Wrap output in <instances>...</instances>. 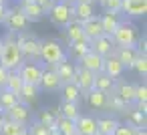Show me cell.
Wrapping results in <instances>:
<instances>
[{
	"label": "cell",
	"mask_w": 147,
	"mask_h": 135,
	"mask_svg": "<svg viewBox=\"0 0 147 135\" xmlns=\"http://www.w3.org/2000/svg\"><path fill=\"white\" fill-rule=\"evenodd\" d=\"M79 103H69V101H61V107H59V115L61 117H67V119H77L81 113H79Z\"/></svg>",
	"instance_id": "obj_33"
},
{
	"label": "cell",
	"mask_w": 147,
	"mask_h": 135,
	"mask_svg": "<svg viewBox=\"0 0 147 135\" xmlns=\"http://www.w3.org/2000/svg\"><path fill=\"white\" fill-rule=\"evenodd\" d=\"M73 83L81 89V95H87L91 89H93V83H95V73L83 69V67H77L75 69V77H73Z\"/></svg>",
	"instance_id": "obj_9"
},
{
	"label": "cell",
	"mask_w": 147,
	"mask_h": 135,
	"mask_svg": "<svg viewBox=\"0 0 147 135\" xmlns=\"http://www.w3.org/2000/svg\"><path fill=\"white\" fill-rule=\"evenodd\" d=\"M42 71H45V67L38 65V63H32V61L22 63V65L18 67V75L22 77V81H24V83H30V85H38V83H40Z\"/></svg>",
	"instance_id": "obj_7"
},
{
	"label": "cell",
	"mask_w": 147,
	"mask_h": 135,
	"mask_svg": "<svg viewBox=\"0 0 147 135\" xmlns=\"http://www.w3.org/2000/svg\"><path fill=\"white\" fill-rule=\"evenodd\" d=\"M4 115L8 119H12V121L20 123V125H28V121H30V107L18 101L14 107H10L8 111H4Z\"/></svg>",
	"instance_id": "obj_12"
},
{
	"label": "cell",
	"mask_w": 147,
	"mask_h": 135,
	"mask_svg": "<svg viewBox=\"0 0 147 135\" xmlns=\"http://www.w3.org/2000/svg\"><path fill=\"white\" fill-rule=\"evenodd\" d=\"M20 2H32V0H20Z\"/></svg>",
	"instance_id": "obj_53"
},
{
	"label": "cell",
	"mask_w": 147,
	"mask_h": 135,
	"mask_svg": "<svg viewBox=\"0 0 147 135\" xmlns=\"http://www.w3.org/2000/svg\"><path fill=\"white\" fill-rule=\"evenodd\" d=\"M95 2H99V4H101V6H103V2H105V0H95Z\"/></svg>",
	"instance_id": "obj_51"
},
{
	"label": "cell",
	"mask_w": 147,
	"mask_h": 135,
	"mask_svg": "<svg viewBox=\"0 0 147 135\" xmlns=\"http://www.w3.org/2000/svg\"><path fill=\"white\" fill-rule=\"evenodd\" d=\"M38 95H40V87L38 85H30V83H24L22 89L18 91V101L24 103V105H32L38 101Z\"/></svg>",
	"instance_id": "obj_20"
},
{
	"label": "cell",
	"mask_w": 147,
	"mask_h": 135,
	"mask_svg": "<svg viewBox=\"0 0 147 135\" xmlns=\"http://www.w3.org/2000/svg\"><path fill=\"white\" fill-rule=\"evenodd\" d=\"M147 101V87L145 83L135 85V103H145Z\"/></svg>",
	"instance_id": "obj_39"
},
{
	"label": "cell",
	"mask_w": 147,
	"mask_h": 135,
	"mask_svg": "<svg viewBox=\"0 0 147 135\" xmlns=\"http://www.w3.org/2000/svg\"><path fill=\"white\" fill-rule=\"evenodd\" d=\"M133 135H147V131H145V127H135V133Z\"/></svg>",
	"instance_id": "obj_46"
},
{
	"label": "cell",
	"mask_w": 147,
	"mask_h": 135,
	"mask_svg": "<svg viewBox=\"0 0 147 135\" xmlns=\"http://www.w3.org/2000/svg\"><path fill=\"white\" fill-rule=\"evenodd\" d=\"M85 97H87L89 107H93V109H105L107 107V93H103V91L91 89Z\"/></svg>",
	"instance_id": "obj_27"
},
{
	"label": "cell",
	"mask_w": 147,
	"mask_h": 135,
	"mask_svg": "<svg viewBox=\"0 0 147 135\" xmlns=\"http://www.w3.org/2000/svg\"><path fill=\"white\" fill-rule=\"evenodd\" d=\"M131 69H135V71H137V75L145 79V75H147V57H141V55H139V57L135 59V63H133V67H131Z\"/></svg>",
	"instance_id": "obj_38"
},
{
	"label": "cell",
	"mask_w": 147,
	"mask_h": 135,
	"mask_svg": "<svg viewBox=\"0 0 147 135\" xmlns=\"http://www.w3.org/2000/svg\"><path fill=\"white\" fill-rule=\"evenodd\" d=\"M4 24H6V28L12 30V32H22V30L28 28L30 20L22 14L20 6H18V8H8V14H6V18H4Z\"/></svg>",
	"instance_id": "obj_6"
},
{
	"label": "cell",
	"mask_w": 147,
	"mask_h": 135,
	"mask_svg": "<svg viewBox=\"0 0 147 135\" xmlns=\"http://www.w3.org/2000/svg\"><path fill=\"white\" fill-rule=\"evenodd\" d=\"M61 85H63V81L59 79V75L55 73V69H53V67H51V69H45V71H42V77H40V83H38L40 91L57 93V91L61 89Z\"/></svg>",
	"instance_id": "obj_10"
},
{
	"label": "cell",
	"mask_w": 147,
	"mask_h": 135,
	"mask_svg": "<svg viewBox=\"0 0 147 135\" xmlns=\"http://www.w3.org/2000/svg\"><path fill=\"white\" fill-rule=\"evenodd\" d=\"M51 135H61V133H59L57 129H51Z\"/></svg>",
	"instance_id": "obj_50"
},
{
	"label": "cell",
	"mask_w": 147,
	"mask_h": 135,
	"mask_svg": "<svg viewBox=\"0 0 147 135\" xmlns=\"http://www.w3.org/2000/svg\"><path fill=\"white\" fill-rule=\"evenodd\" d=\"M73 14H75V20L85 22L91 16H95V4L93 2H75L73 4Z\"/></svg>",
	"instance_id": "obj_22"
},
{
	"label": "cell",
	"mask_w": 147,
	"mask_h": 135,
	"mask_svg": "<svg viewBox=\"0 0 147 135\" xmlns=\"http://www.w3.org/2000/svg\"><path fill=\"white\" fill-rule=\"evenodd\" d=\"M57 111L55 109H42L40 113H38V123H42V125H47L49 129H57Z\"/></svg>",
	"instance_id": "obj_34"
},
{
	"label": "cell",
	"mask_w": 147,
	"mask_h": 135,
	"mask_svg": "<svg viewBox=\"0 0 147 135\" xmlns=\"http://www.w3.org/2000/svg\"><path fill=\"white\" fill-rule=\"evenodd\" d=\"M123 71H125V67L121 65V61L115 57V53H111L109 57H105V63H103V73L107 75V77H111V79H119L121 75H123Z\"/></svg>",
	"instance_id": "obj_16"
},
{
	"label": "cell",
	"mask_w": 147,
	"mask_h": 135,
	"mask_svg": "<svg viewBox=\"0 0 147 135\" xmlns=\"http://www.w3.org/2000/svg\"><path fill=\"white\" fill-rule=\"evenodd\" d=\"M75 4V2H73ZM73 4H69V2H65V0H55V4H53V8L47 12L49 14V18H51V22L55 24V26H59V28H65L71 20H75V14H73Z\"/></svg>",
	"instance_id": "obj_4"
},
{
	"label": "cell",
	"mask_w": 147,
	"mask_h": 135,
	"mask_svg": "<svg viewBox=\"0 0 147 135\" xmlns=\"http://www.w3.org/2000/svg\"><path fill=\"white\" fill-rule=\"evenodd\" d=\"M99 18H101L103 32H105V34H109V36L117 30V26H119V24H121V20H123L121 12H111V10H105V14H103V16H99Z\"/></svg>",
	"instance_id": "obj_17"
},
{
	"label": "cell",
	"mask_w": 147,
	"mask_h": 135,
	"mask_svg": "<svg viewBox=\"0 0 147 135\" xmlns=\"http://www.w3.org/2000/svg\"><path fill=\"white\" fill-rule=\"evenodd\" d=\"M0 4H6V0H0Z\"/></svg>",
	"instance_id": "obj_54"
},
{
	"label": "cell",
	"mask_w": 147,
	"mask_h": 135,
	"mask_svg": "<svg viewBox=\"0 0 147 135\" xmlns=\"http://www.w3.org/2000/svg\"><path fill=\"white\" fill-rule=\"evenodd\" d=\"M111 38H113L115 47H135L141 36H139V28H137L133 22L121 20V24H119L117 30L111 34Z\"/></svg>",
	"instance_id": "obj_2"
},
{
	"label": "cell",
	"mask_w": 147,
	"mask_h": 135,
	"mask_svg": "<svg viewBox=\"0 0 147 135\" xmlns=\"http://www.w3.org/2000/svg\"><path fill=\"white\" fill-rule=\"evenodd\" d=\"M63 59H67L65 47L57 41H42L40 43V61L47 63L49 67H55L57 63H61Z\"/></svg>",
	"instance_id": "obj_5"
},
{
	"label": "cell",
	"mask_w": 147,
	"mask_h": 135,
	"mask_svg": "<svg viewBox=\"0 0 147 135\" xmlns=\"http://www.w3.org/2000/svg\"><path fill=\"white\" fill-rule=\"evenodd\" d=\"M75 135H77V133H75Z\"/></svg>",
	"instance_id": "obj_58"
},
{
	"label": "cell",
	"mask_w": 147,
	"mask_h": 135,
	"mask_svg": "<svg viewBox=\"0 0 147 135\" xmlns=\"http://www.w3.org/2000/svg\"><path fill=\"white\" fill-rule=\"evenodd\" d=\"M119 121L115 117H101L97 119V133H103V135H113L115 129H117Z\"/></svg>",
	"instance_id": "obj_28"
},
{
	"label": "cell",
	"mask_w": 147,
	"mask_h": 135,
	"mask_svg": "<svg viewBox=\"0 0 147 135\" xmlns=\"http://www.w3.org/2000/svg\"><path fill=\"white\" fill-rule=\"evenodd\" d=\"M24 127H26V125H20V123H16V121L8 119V117L4 115L2 127H0V135H20Z\"/></svg>",
	"instance_id": "obj_30"
},
{
	"label": "cell",
	"mask_w": 147,
	"mask_h": 135,
	"mask_svg": "<svg viewBox=\"0 0 147 135\" xmlns=\"http://www.w3.org/2000/svg\"><path fill=\"white\" fill-rule=\"evenodd\" d=\"M53 69H55V73L59 75V79H61L63 83H71L73 77H75V69H77V65H75L73 61H69V59H63V61L57 63Z\"/></svg>",
	"instance_id": "obj_19"
},
{
	"label": "cell",
	"mask_w": 147,
	"mask_h": 135,
	"mask_svg": "<svg viewBox=\"0 0 147 135\" xmlns=\"http://www.w3.org/2000/svg\"><path fill=\"white\" fill-rule=\"evenodd\" d=\"M121 14L129 18H141L147 14V0H123L121 2Z\"/></svg>",
	"instance_id": "obj_8"
},
{
	"label": "cell",
	"mask_w": 147,
	"mask_h": 135,
	"mask_svg": "<svg viewBox=\"0 0 147 135\" xmlns=\"http://www.w3.org/2000/svg\"><path fill=\"white\" fill-rule=\"evenodd\" d=\"M22 85H24V81H22V77L18 75V71H8V77H6L4 89H8V91H12V93L18 95V91L22 89Z\"/></svg>",
	"instance_id": "obj_32"
},
{
	"label": "cell",
	"mask_w": 147,
	"mask_h": 135,
	"mask_svg": "<svg viewBox=\"0 0 147 135\" xmlns=\"http://www.w3.org/2000/svg\"><path fill=\"white\" fill-rule=\"evenodd\" d=\"M127 107H129V105H127L125 101H121L115 93H109V95H107V107H105V109H111V111H117V113H129Z\"/></svg>",
	"instance_id": "obj_35"
},
{
	"label": "cell",
	"mask_w": 147,
	"mask_h": 135,
	"mask_svg": "<svg viewBox=\"0 0 147 135\" xmlns=\"http://www.w3.org/2000/svg\"><path fill=\"white\" fill-rule=\"evenodd\" d=\"M129 125H133V127H145V113L137 111V109L129 111Z\"/></svg>",
	"instance_id": "obj_37"
},
{
	"label": "cell",
	"mask_w": 147,
	"mask_h": 135,
	"mask_svg": "<svg viewBox=\"0 0 147 135\" xmlns=\"http://www.w3.org/2000/svg\"><path fill=\"white\" fill-rule=\"evenodd\" d=\"M34 2H36L45 12H49V10L53 8V4H55V0H34Z\"/></svg>",
	"instance_id": "obj_43"
},
{
	"label": "cell",
	"mask_w": 147,
	"mask_h": 135,
	"mask_svg": "<svg viewBox=\"0 0 147 135\" xmlns=\"http://www.w3.org/2000/svg\"><path fill=\"white\" fill-rule=\"evenodd\" d=\"M65 2H69V4H73V2H75V0H65Z\"/></svg>",
	"instance_id": "obj_52"
},
{
	"label": "cell",
	"mask_w": 147,
	"mask_h": 135,
	"mask_svg": "<svg viewBox=\"0 0 147 135\" xmlns=\"http://www.w3.org/2000/svg\"><path fill=\"white\" fill-rule=\"evenodd\" d=\"M75 131H77V135H95L97 133V119L91 115H79L75 119Z\"/></svg>",
	"instance_id": "obj_13"
},
{
	"label": "cell",
	"mask_w": 147,
	"mask_h": 135,
	"mask_svg": "<svg viewBox=\"0 0 147 135\" xmlns=\"http://www.w3.org/2000/svg\"><path fill=\"white\" fill-rule=\"evenodd\" d=\"M133 133H135V127H133V125H129V123L121 125V123H119L113 135H133Z\"/></svg>",
	"instance_id": "obj_41"
},
{
	"label": "cell",
	"mask_w": 147,
	"mask_h": 135,
	"mask_svg": "<svg viewBox=\"0 0 147 135\" xmlns=\"http://www.w3.org/2000/svg\"><path fill=\"white\" fill-rule=\"evenodd\" d=\"M16 103H18V95L16 93L8 91V89H0V109H2V113L8 111L10 107H14Z\"/></svg>",
	"instance_id": "obj_31"
},
{
	"label": "cell",
	"mask_w": 147,
	"mask_h": 135,
	"mask_svg": "<svg viewBox=\"0 0 147 135\" xmlns=\"http://www.w3.org/2000/svg\"><path fill=\"white\" fill-rule=\"evenodd\" d=\"M81 65L79 67H83V69H87V71H91V73H103V63H105V57H101V55H97V53H93V51H89L81 61H79Z\"/></svg>",
	"instance_id": "obj_14"
},
{
	"label": "cell",
	"mask_w": 147,
	"mask_h": 135,
	"mask_svg": "<svg viewBox=\"0 0 147 135\" xmlns=\"http://www.w3.org/2000/svg\"><path fill=\"white\" fill-rule=\"evenodd\" d=\"M121 2H123V0H105L103 6H105V10H111V12H121Z\"/></svg>",
	"instance_id": "obj_42"
},
{
	"label": "cell",
	"mask_w": 147,
	"mask_h": 135,
	"mask_svg": "<svg viewBox=\"0 0 147 135\" xmlns=\"http://www.w3.org/2000/svg\"><path fill=\"white\" fill-rule=\"evenodd\" d=\"M14 43L20 47V53H22L24 59H28L32 63L40 61V41H36L34 36H30L22 30V32H16Z\"/></svg>",
	"instance_id": "obj_3"
},
{
	"label": "cell",
	"mask_w": 147,
	"mask_h": 135,
	"mask_svg": "<svg viewBox=\"0 0 147 135\" xmlns=\"http://www.w3.org/2000/svg\"><path fill=\"white\" fill-rule=\"evenodd\" d=\"M113 93H115L121 101H125L127 105H133V103H135V85H133V83L119 81V83L115 85Z\"/></svg>",
	"instance_id": "obj_18"
},
{
	"label": "cell",
	"mask_w": 147,
	"mask_h": 135,
	"mask_svg": "<svg viewBox=\"0 0 147 135\" xmlns=\"http://www.w3.org/2000/svg\"><path fill=\"white\" fill-rule=\"evenodd\" d=\"M20 135H32V133H30V129H26V127H24V129H22V133H20Z\"/></svg>",
	"instance_id": "obj_47"
},
{
	"label": "cell",
	"mask_w": 147,
	"mask_h": 135,
	"mask_svg": "<svg viewBox=\"0 0 147 135\" xmlns=\"http://www.w3.org/2000/svg\"><path fill=\"white\" fill-rule=\"evenodd\" d=\"M6 77H8V71L0 65V89H4V83H6Z\"/></svg>",
	"instance_id": "obj_44"
},
{
	"label": "cell",
	"mask_w": 147,
	"mask_h": 135,
	"mask_svg": "<svg viewBox=\"0 0 147 135\" xmlns=\"http://www.w3.org/2000/svg\"><path fill=\"white\" fill-rule=\"evenodd\" d=\"M20 10H22V14L30 20V22H36V20H40V18H45L47 16V12L34 2H20Z\"/></svg>",
	"instance_id": "obj_23"
},
{
	"label": "cell",
	"mask_w": 147,
	"mask_h": 135,
	"mask_svg": "<svg viewBox=\"0 0 147 135\" xmlns=\"http://www.w3.org/2000/svg\"><path fill=\"white\" fill-rule=\"evenodd\" d=\"M91 51L89 47V41H79V43H69V53L75 61H81L87 53Z\"/></svg>",
	"instance_id": "obj_29"
},
{
	"label": "cell",
	"mask_w": 147,
	"mask_h": 135,
	"mask_svg": "<svg viewBox=\"0 0 147 135\" xmlns=\"http://www.w3.org/2000/svg\"><path fill=\"white\" fill-rule=\"evenodd\" d=\"M57 131H59L61 135H75V133H77V131H75V121L57 115Z\"/></svg>",
	"instance_id": "obj_36"
},
{
	"label": "cell",
	"mask_w": 147,
	"mask_h": 135,
	"mask_svg": "<svg viewBox=\"0 0 147 135\" xmlns=\"http://www.w3.org/2000/svg\"><path fill=\"white\" fill-rule=\"evenodd\" d=\"M95 135H103V133H95Z\"/></svg>",
	"instance_id": "obj_56"
},
{
	"label": "cell",
	"mask_w": 147,
	"mask_h": 135,
	"mask_svg": "<svg viewBox=\"0 0 147 135\" xmlns=\"http://www.w3.org/2000/svg\"><path fill=\"white\" fill-rule=\"evenodd\" d=\"M89 47H91L93 53H97V55H101V57H109V55L115 51V43H113V38H111L109 34H101L99 38L91 41Z\"/></svg>",
	"instance_id": "obj_11"
},
{
	"label": "cell",
	"mask_w": 147,
	"mask_h": 135,
	"mask_svg": "<svg viewBox=\"0 0 147 135\" xmlns=\"http://www.w3.org/2000/svg\"><path fill=\"white\" fill-rule=\"evenodd\" d=\"M93 89H97V91H103V93H113V89H115V79H111V77H107L105 73H97L95 75V83H93Z\"/></svg>",
	"instance_id": "obj_26"
},
{
	"label": "cell",
	"mask_w": 147,
	"mask_h": 135,
	"mask_svg": "<svg viewBox=\"0 0 147 135\" xmlns=\"http://www.w3.org/2000/svg\"><path fill=\"white\" fill-rule=\"evenodd\" d=\"M0 111H2V109H0Z\"/></svg>",
	"instance_id": "obj_57"
},
{
	"label": "cell",
	"mask_w": 147,
	"mask_h": 135,
	"mask_svg": "<svg viewBox=\"0 0 147 135\" xmlns=\"http://www.w3.org/2000/svg\"><path fill=\"white\" fill-rule=\"evenodd\" d=\"M75 2H93L95 4V0H75Z\"/></svg>",
	"instance_id": "obj_49"
},
{
	"label": "cell",
	"mask_w": 147,
	"mask_h": 135,
	"mask_svg": "<svg viewBox=\"0 0 147 135\" xmlns=\"http://www.w3.org/2000/svg\"><path fill=\"white\" fill-rule=\"evenodd\" d=\"M115 57L121 61V65L123 67H133V63H135V59L139 57V53H137V49L135 47H115Z\"/></svg>",
	"instance_id": "obj_21"
},
{
	"label": "cell",
	"mask_w": 147,
	"mask_h": 135,
	"mask_svg": "<svg viewBox=\"0 0 147 135\" xmlns=\"http://www.w3.org/2000/svg\"><path fill=\"white\" fill-rule=\"evenodd\" d=\"M30 133H32V135H51V129H49L47 125L34 121V123L30 125Z\"/></svg>",
	"instance_id": "obj_40"
},
{
	"label": "cell",
	"mask_w": 147,
	"mask_h": 135,
	"mask_svg": "<svg viewBox=\"0 0 147 135\" xmlns=\"http://www.w3.org/2000/svg\"><path fill=\"white\" fill-rule=\"evenodd\" d=\"M2 121H4V113L0 111V127H2Z\"/></svg>",
	"instance_id": "obj_48"
},
{
	"label": "cell",
	"mask_w": 147,
	"mask_h": 135,
	"mask_svg": "<svg viewBox=\"0 0 147 135\" xmlns=\"http://www.w3.org/2000/svg\"><path fill=\"white\" fill-rule=\"evenodd\" d=\"M6 14H8V6H6V4H0V24H4Z\"/></svg>",
	"instance_id": "obj_45"
},
{
	"label": "cell",
	"mask_w": 147,
	"mask_h": 135,
	"mask_svg": "<svg viewBox=\"0 0 147 135\" xmlns=\"http://www.w3.org/2000/svg\"><path fill=\"white\" fill-rule=\"evenodd\" d=\"M83 24V32H85V38L91 43V41H95V38H99L101 34H105L103 32V26H101V18L95 14V16H91L89 20H85V22H81Z\"/></svg>",
	"instance_id": "obj_15"
},
{
	"label": "cell",
	"mask_w": 147,
	"mask_h": 135,
	"mask_svg": "<svg viewBox=\"0 0 147 135\" xmlns=\"http://www.w3.org/2000/svg\"><path fill=\"white\" fill-rule=\"evenodd\" d=\"M0 49H2V38H0Z\"/></svg>",
	"instance_id": "obj_55"
},
{
	"label": "cell",
	"mask_w": 147,
	"mask_h": 135,
	"mask_svg": "<svg viewBox=\"0 0 147 135\" xmlns=\"http://www.w3.org/2000/svg\"><path fill=\"white\" fill-rule=\"evenodd\" d=\"M61 97H63V101H69V103H79L81 101V89L71 81V83H63L61 85Z\"/></svg>",
	"instance_id": "obj_24"
},
{
	"label": "cell",
	"mask_w": 147,
	"mask_h": 135,
	"mask_svg": "<svg viewBox=\"0 0 147 135\" xmlns=\"http://www.w3.org/2000/svg\"><path fill=\"white\" fill-rule=\"evenodd\" d=\"M65 34H67V41H69V43L87 41V38H85V32H83V24H81L79 20H71V22L65 26Z\"/></svg>",
	"instance_id": "obj_25"
},
{
	"label": "cell",
	"mask_w": 147,
	"mask_h": 135,
	"mask_svg": "<svg viewBox=\"0 0 147 135\" xmlns=\"http://www.w3.org/2000/svg\"><path fill=\"white\" fill-rule=\"evenodd\" d=\"M16 32L8 30L6 38L2 41V49H0V65L6 71H18V67L24 63V57L20 53V47L14 43Z\"/></svg>",
	"instance_id": "obj_1"
}]
</instances>
